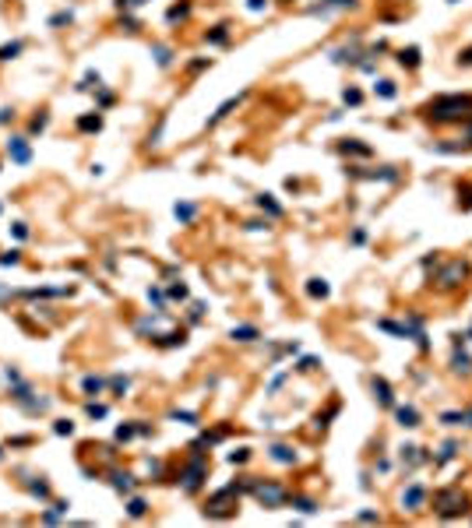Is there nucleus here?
I'll use <instances>...</instances> for the list:
<instances>
[{
    "label": "nucleus",
    "instance_id": "obj_18",
    "mask_svg": "<svg viewBox=\"0 0 472 528\" xmlns=\"http://www.w3.org/2000/svg\"><path fill=\"white\" fill-rule=\"evenodd\" d=\"M236 102H240V95H236V99H226V102H222V106L215 109V116L208 120V124H219V120H222L226 113H233V109H236Z\"/></svg>",
    "mask_w": 472,
    "mask_h": 528
},
{
    "label": "nucleus",
    "instance_id": "obj_32",
    "mask_svg": "<svg viewBox=\"0 0 472 528\" xmlns=\"http://www.w3.org/2000/svg\"><path fill=\"white\" fill-rule=\"evenodd\" d=\"M28 490H32L35 497H50V486H46V482H28Z\"/></svg>",
    "mask_w": 472,
    "mask_h": 528
},
{
    "label": "nucleus",
    "instance_id": "obj_10",
    "mask_svg": "<svg viewBox=\"0 0 472 528\" xmlns=\"http://www.w3.org/2000/svg\"><path fill=\"white\" fill-rule=\"evenodd\" d=\"M374 394H377V401H381V405H388V409L395 405V394H391V384H388L384 377H374Z\"/></svg>",
    "mask_w": 472,
    "mask_h": 528
},
{
    "label": "nucleus",
    "instance_id": "obj_21",
    "mask_svg": "<svg viewBox=\"0 0 472 528\" xmlns=\"http://www.w3.org/2000/svg\"><path fill=\"white\" fill-rule=\"evenodd\" d=\"M293 507L303 511V514H314V511H317V504H314L310 497H293Z\"/></svg>",
    "mask_w": 472,
    "mask_h": 528
},
{
    "label": "nucleus",
    "instance_id": "obj_35",
    "mask_svg": "<svg viewBox=\"0 0 472 528\" xmlns=\"http://www.w3.org/2000/svg\"><path fill=\"white\" fill-rule=\"evenodd\" d=\"M247 458H250V451H247V448H240V451H233V454H229V461H233V465H240V461H247Z\"/></svg>",
    "mask_w": 472,
    "mask_h": 528
},
{
    "label": "nucleus",
    "instance_id": "obj_41",
    "mask_svg": "<svg viewBox=\"0 0 472 528\" xmlns=\"http://www.w3.org/2000/svg\"><path fill=\"white\" fill-rule=\"evenodd\" d=\"M134 437V426H120V430H116V440H131Z\"/></svg>",
    "mask_w": 472,
    "mask_h": 528
},
{
    "label": "nucleus",
    "instance_id": "obj_44",
    "mask_svg": "<svg viewBox=\"0 0 472 528\" xmlns=\"http://www.w3.org/2000/svg\"><path fill=\"white\" fill-rule=\"evenodd\" d=\"M46 124H50V116H35V120H32V131H43Z\"/></svg>",
    "mask_w": 472,
    "mask_h": 528
},
{
    "label": "nucleus",
    "instance_id": "obj_50",
    "mask_svg": "<svg viewBox=\"0 0 472 528\" xmlns=\"http://www.w3.org/2000/svg\"><path fill=\"white\" fill-rule=\"evenodd\" d=\"M264 4H268V0H247V7H250V11H261Z\"/></svg>",
    "mask_w": 472,
    "mask_h": 528
},
{
    "label": "nucleus",
    "instance_id": "obj_38",
    "mask_svg": "<svg viewBox=\"0 0 472 528\" xmlns=\"http://www.w3.org/2000/svg\"><path fill=\"white\" fill-rule=\"evenodd\" d=\"M53 430H57V433H67V437H71V433H74V423H67V419H60V423H57Z\"/></svg>",
    "mask_w": 472,
    "mask_h": 528
},
{
    "label": "nucleus",
    "instance_id": "obj_37",
    "mask_svg": "<svg viewBox=\"0 0 472 528\" xmlns=\"http://www.w3.org/2000/svg\"><path fill=\"white\" fill-rule=\"evenodd\" d=\"M173 419H180V423H190V426L198 423V416H194V412H173Z\"/></svg>",
    "mask_w": 472,
    "mask_h": 528
},
{
    "label": "nucleus",
    "instance_id": "obj_34",
    "mask_svg": "<svg viewBox=\"0 0 472 528\" xmlns=\"http://www.w3.org/2000/svg\"><path fill=\"white\" fill-rule=\"evenodd\" d=\"M455 451H458V444H455V440H448V444H444V451H441V461L455 458Z\"/></svg>",
    "mask_w": 472,
    "mask_h": 528
},
{
    "label": "nucleus",
    "instance_id": "obj_48",
    "mask_svg": "<svg viewBox=\"0 0 472 528\" xmlns=\"http://www.w3.org/2000/svg\"><path fill=\"white\" fill-rule=\"evenodd\" d=\"M14 236H18V239H25V236H28V226H25V222H18V226H14Z\"/></svg>",
    "mask_w": 472,
    "mask_h": 528
},
{
    "label": "nucleus",
    "instance_id": "obj_45",
    "mask_svg": "<svg viewBox=\"0 0 472 528\" xmlns=\"http://www.w3.org/2000/svg\"><path fill=\"white\" fill-rule=\"evenodd\" d=\"M300 370H317V359H314V356H307V359L300 363Z\"/></svg>",
    "mask_w": 472,
    "mask_h": 528
},
{
    "label": "nucleus",
    "instance_id": "obj_8",
    "mask_svg": "<svg viewBox=\"0 0 472 528\" xmlns=\"http://www.w3.org/2000/svg\"><path fill=\"white\" fill-rule=\"evenodd\" d=\"M7 151H11V158L18 162V166H25V162L32 158V151H28V141H25V138H11V141H7Z\"/></svg>",
    "mask_w": 472,
    "mask_h": 528
},
{
    "label": "nucleus",
    "instance_id": "obj_12",
    "mask_svg": "<svg viewBox=\"0 0 472 528\" xmlns=\"http://www.w3.org/2000/svg\"><path fill=\"white\" fill-rule=\"evenodd\" d=\"M271 458H275V461H282V465H293V461H296V451H293V448H286V444H275V448H271Z\"/></svg>",
    "mask_w": 472,
    "mask_h": 528
},
{
    "label": "nucleus",
    "instance_id": "obj_36",
    "mask_svg": "<svg viewBox=\"0 0 472 528\" xmlns=\"http://www.w3.org/2000/svg\"><path fill=\"white\" fill-rule=\"evenodd\" d=\"M360 99H363V95H360L356 88H345V102H349V106H360Z\"/></svg>",
    "mask_w": 472,
    "mask_h": 528
},
{
    "label": "nucleus",
    "instance_id": "obj_23",
    "mask_svg": "<svg viewBox=\"0 0 472 528\" xmlns=\"http://www.w3.org/2000/svg\"><path fill=\"white\" fill-rule=\"evenodd\" d=\"M226 39H229V32H226V25H215V32H208V43H226Z\"/></svg>",
    "mask_w": 472,
    "mask_h": 528
},
{
    "label": "nucleus",
    "instance_id": "obj_51",
    "mask_svg": "<svg viewBox=\"0 0 472 528\" xmlns=\"http://www.w3.org/2000/svg\"><path fill=\"white\" fill-rule=\"evenodd\" d=\"M120 7H138V4H145V0H116Z\"/></svg>",
    "mask_w": 472,
    "mask_h": 528
},
{
    "label": "nucleus",
    "instance_id": "obj_28",
    "mask_svg": "<svg viewBox=\"0 0 472 528\" xmlns=\"http://www.w3.org/2000/svg\"><path fill=\"white\" fill-rule=\"evenodd\" d=\"M21 53V43H11V46H0V60H11Z\"/></svg>",
    "mask_w": 472,
    "mask_h": 528
},
{
    "label": "nucleus",
    "instance_id": "obj_16",
    "mask_svg": "<svg viewBox=\"0 0 472 528\" xmlns=\"http://www.w3.org/2000/svg\"><path fill=\"white\" fill-rule=\"evenodd\" d=\"M398 64H402V67H419V50H416V46L402 50V53H398Z\"/></svg>",
    "mask_w": 472,
    "mask_h": 528
},
{
    "label": "nucleus",
    "instance_id": "obj_15",
    "mask_svg": "<svg viewBox=\"0 0 472 528\" xmlns=\"http://www.w3.org/2000/svg\"><path fill=\"white\" fill-rule=\"evenodd\" d=\"M374 92H377L381 99H395V92H398V88H395V81H388V77H381V81H377V85H374Z\"/></svg>",
    "mask_w": 472,
    "mask_h": 528
},
{
    "label": "nucleus",
    "instance_id": "obj_31",
    "mask_svg": "<svg viewBox=\"0 0 472 528\" xmlns=\"http://www.w3.org/2000/svg\"><path fill=\"white\" fill-rule=\"evenodd\" d=\"M155 60H159L162 67H169V60H173V57H169V50H166V46H155Z\"/></svg>",
    "mask_w": 472,
    "mask_h": 528
},
{
    "label": "nucleus",
    "instance_id": "obj_29",
    "mask_svg": "<svg viewBox=\"0 0 472 528\" xmlns=\"http://www.w3.org/2000/svg\"><path fill=\"white\" fill-rule=\"evenodd\" d=\"M81 387H85L88 394H99V391H102V380H99V377H85V384H81Z\"/></svg>",
    "mask_w": 472,
    "mask_h": 528
},
{
    "label": "nucleus",
    "instance_id": "obj_4",
    "mask_svg": "<svg viewBox=\"0 0 472 528\" xmlns=\"http://www.w3.org/2000/svg\"><path fill=\"white\" fill-rule=\"evenodd\" d=\"M205 472H208V468H205V454L194 451V454H190V465H187V472H183V493H198Z\"/></svg>",
    "mask_w": 472,
    "mask_h": 528
},
{
    "label": "nucleus",
    "instance_id": "obj_49",
    "mask_svg": "<svg viewBox=\"0 0 472 528\" xmlns=\"http://www.w3.org/2000/svg\"><path fill=\"white\" fill-rule=\"evenodd\" d=\"M113 387H116V391H127V377H113Z\"/></svg>",
    "mask_w": 472,
    "mask_h": 528
},
{
    "label": "nucleus",
    "instance_id": "obj_19",
    "mask_svg": "<svg viewBox=\"0 0 472 528\" xmlns=\"http://www.w3.org/2000/svg\"><path fill=\"white\" fill-rule=\"evenodd\" d=\"M78 127H81V131H102V116L95 113V116H81V120H78Z\"/></svg>",
    "mask_w": 472,
    "mask_h": 528
},
{
    "label": "nucleus",
    "instance_id": "obj_46",
    "mask_svg": "<svg viewBox=\"0 0 472 528\" xmlns=\"http://www.w3.org/2000/svg\"><path fill=\"white\" fill-rule=\"evenodd\" d=\"M64 21H71V11H64V14H53V18H50V25H64Z\"/></svg>",
    "mask_w": 472,
    "mask_h": 528
},
{
    "label": "nucleus",
    "instance_id": "obj_39",
    "mask_svg": "<svg viewBox=\"0 0 472 528\" xmlns=\"http://www.w3.org/2000/svg\"><path fill=\"white\" fill-rule=\"evenodd\" d=\"M458 64H465V67H472V46H465V50L458 53Z\"/></svg>",
    "mask_w": 472,
    "mask_h": 528
},
{
    "label": "nucleus",
    "instance_id": "obj_2",
    "mask_svg": "<svg viewBox=\"0 0 472 528\" xmlns=\"http://www.w3.org/2000/svg\"><path fill=\"white\" fill-rule=\"evenodd\" d=\"M247 490H254V497H257L264 507H282V504L289 500L286 486H279V482H261V479H254V482H247Z\"/></svg>",
    "mask_w": 472,
    "mask_h": 528
},
{
    "label": "nucleus",
    "instance_id": "obj_47",
    "mask_svg": "<svg viewBox=\"0 0 472 528\" xmlns=\"http://www.w3.org/2000/svg\"><path fill=\"white\" fill-rule=\"evenodd\" d=\"M148 300H152L155 306H162V293H159V289H148Z\"/></svg>",
    "mask_w": 472,
    "mask_h": 528
},
{
    "label": "nucleus",
    "instance_id": "obj_5",
    "mask_svg": "<svg viewBox=\"0 0 472 528\" xmlns=\"http://www.w3.org/2000/svg\"><path fill=\"white\" fill-rule=\"evenodd\" d=\"M233 497H240V486H226V490H219L212 500H208V507H205V514H212V518H222V514H229V500Z\"/></svg>",
    "mask_w": 472,
    "mask_h": 528
},
{
    "label": "nucleus",
    "instance_id": "obj_13",
    "mask_svg": "<svg viewBox=\"0 0 472 528\" xmlns=\"http://www.w3.org/2000/svg\"><path fill=\"white\" fill-rule=\"evenodd\" d=\"M356 0H324L321 7H314V14H328V11H345V7H352Z\"/></svg>",
    "mask_w": 472,
    "mask_h": 528
},
{
    "label": "nucleus",
    "instance_id": "obj_43",
    "mask_svg": "<svg viewBox=\"0 0 472 528\" xmlns=\"http://www.w3.org/2000/svg\"><path fill=\"white\" fill-rule=\"evenodd\" d=\"M169 296H173V300H187V286H173Z\"/></svg>",
    "mask_w": 472,
    "mask_h": 528
},
{
    "label": "nucleus",
    "instance_id": "obj_26",
    "mask_svg": "<svg viewBox=\"0 0 472 528\" xmlns=\"http://www.w3.org/2000/svg\"><path fill=\"white\" fill-rule=\"evenodd\" d=\"M441 423H444V426H458V423H465V412H444Z\"/></svg>",
    "mask_w": 472,
    "mask_h": 528
},
{
    "label": "nucleus",
    "instance_id": "obj_42",
    "mask_svg": "<svg viewBox=\"0 0 472 528\" xmlns=\"http://www.w3.org/2000/svg\"><path fill=\"white\" fill-rule=\"evenodd\" d=\"M0 264H18V250H7V254H0Z\"/></svg>",
    "mask_w": 472,
    "mask_h": 528
},
{
    "label": "nucleus",
    "instance_id": "obj_33",
    "mask_svg": "<svg viewBox=\"0 0 472 528\" xmlns=\"http://www.w3.org/2000/svg\"><path fill=\"white\" fill-rule=\"evenodd\" d=\"M342 148H345V151H356V155H370V148H367V145H356V141H345Z\"/></svg>",
    "mask_w": 472,
    "mask_h": 528
},
{
    "label": "nucleus",
    "instance_id": "obj_22",
    "mask_svg": "<svg viewBox=\"0 0 472 528\" xmlns=\"http://www.w3.org/2000/svg\"><path fill=\"white\" fill-rule=\"evenodd\" d=\"M127 511H131V518H141V514H145V511H148V504H145V500H141V497H134V500H131V504H127Z\"/></svg>",
    "mask_w": 472,
    "mask_h": 528
},
{
    "label": "nucleus",
    "instance_id": "obj_52",
    "mask_svg": "<svg viewBox=\"0 0 472 528\" xmlns=\"http://www.w3.org/2000/svg\"><path fill=\"white\" fill-rule=\"evenodd\" d=\"M469 145H472V124H469Z\"/></svg>",
    "mask_w": 472,
    "mask_h": 528
},
{
    "label": "nucleus",
    "instance_id": "obj_3",
    "mask_svg": "<svg viewBox=\"0 0 472 528\" xmlns=\"http://www.w3.org/2000/svg\"><path fill=\"white\" fill-rule=\"evenodd\" d=\"M434 504H437V514L441 518H458L462 511H465V493L462 490H441L437 497H434Z\"/></svg>",
    "mask_w": 472,
    "mask_h": 528
},
{
    "label": "nucleus",
    "instance_id": "obj_20",
    "mask_svg": "<svg viewBox=\"0 0 472 528\" xmlns=\"http://www.w3.org/2000/svg\"><path fill=\"white\" fill-rule=\"evenodd\" d=\"M257 205H261V208H264L268 215H275V219L282 215V208H279V205H275V201H271V194H261V197H257Z\"/></svg>",
    "mask_w": 472,
    "mask_h": 528
},
{
    "label": "nucleus",
    "instance_id": "obj_30",
    "mask_svg": "<svg viewBox=\"0 0 472 528\" xmlns=\"http://www.w3.org/2000/svg\"><path fill=\"white\" fill-rule=\"evenodd\" d=\"M187 11H190V7H187V4H180V7H173L166 18H169V21H183V18H187Z\"/></svg>",
    "mask_w": 472,
    "mask_h": 528
},
{
    "label": "nucleus",
    "instance_id": "obj_11",
    "mask_svg": "<svg viewBox=\"0 0 472 528\" xmlns=\"http://www.w3.org/2000/svg\"><path fill=\"white\" fill-rule=\"evenodd\" d=\"M229 338H233V342H254V338H257V328H254V324H240V328L229 331Z\"/></svg>",
    "mask_w": 472,
    "mask_h": 528
},
{
    "label": "nucleus",
    "instance_id": "obj_24",
    "mask_svg": "<svg viewBox=\"0 0 472 528\" xmlns=\"http://www.w3.org/2000/svg\"><path fill=\"white\" fill-rule=\"evenodd\" d=\"M469 363H472V359H469L465 352H455V370H458V374H469V370H472Z\"/></svg>",
    "mask_w": 472,
    "mask_h": 528
},
{
    "label": "nucleus",
    "instance_id": "obj_7",
    "mask_svg": "<svg viewBox=\"0 0 472 528\" xmlns=\"http://www.w3.org/2000/svg\"><path fill=\"white\" fill-rule=\"evenodd\" d=\"M423 500H426V490H423V486H409V490L402 493V507H405V511H419Z\"/></svg>",
    "mask_w": 472,
    "mask_h": 528
},
{
    "label": "nucleus",
    "instance_id": "obj_53",
    "mask_svg": "<svg viewBox=\"0 0 472 528\" xmlns=\"http://www.w3.org/2000/svg\"><path fill=\"white\" fill-rule=\"evenodd\" d=\"M451 4H455V0H451Z\"/></svg>",
    "mask_w": 472,
    "mask_h": 528
},
{
    "label": "nucleus",
    "instance_id": "obj_14",
    "mask_svg": "<svg viewBox=\"0 0 472 528\" xmlns=\"http://www.w3.org/2000/svg\"><path fill=\"white\" fill-rule=\"evenodd\" d=\"M307 293H310L314 300H324V296H328V282H324V278H310V282H307Z\"/></svg>",
    "mask_w": 472,
    "mask_h": 528
},
{
    "label": "nucleus",
    "instance_id": "obj_25",
    "mask_svg": "<svg viewBox=\"0 0 472 528\" xmlns=\"http://www.w3.org/2000/svg\"><path fill=\"white\" fill-rule=\"evenodd\" d=\"M173 212H176V219H180V222H190V219H194V205H176Z\"/></svg>",
    "mask_w": 472,
    "mask_h": 528
},
{
    "label": "nucleus",
    "instance_id": "obj_6",
    "mask_svg": "<svg viewBox=\"0 0 472 528\" xmlns=\"http://www.w3.org/2000/svg\"><path fill=\"white\" fill-rule=\"evenodd\" d=\"M465 275H469V264H465V261H455V264H448V268H444V275H441L437 282H441V289H455Z\"/></svg>",
    "mask_w": 472,
    "mask_h": 528
},
{
    "label": "nucleus",
    "instance_id": "obj_17",
    "mask_svg": "<svg viewBox=\"0 0 472 528\" xmlns=\"http://www.w3.org/2000/svg\"><path fill=\"white\" fill-rule=\"evenodd\" d=\"M113 486H116V490H120V493H131V486H134V479H131L127 472H113Z\"/></svg>",
    "mask_w": 472,
    "mask_h": 528
},
{
    "label": "nucleus",
    "instance_id": "obj_40",
    "mask_svg": "<svg viewBox=\"0 0 472 528\" xmlns=\"http://www.w3.org/2000/svg\"><path fill=\"white\" fill-rule=\"evenodd\" d=\"M88 416H92V419H102V416H106V409H102V405H95V401H92V405H88Z\"/></svg>",
    "mask_w": 472,
    "mask_h": 528
},
{
    "label": "nucleus",
    "instance_id": "obj_1",
    "mask_svg": "<svg viewBox=\"0 0 472 528\" xmlns=\"http://www.w3.org/2000/svg\"><path fill=\"white\" fill-rule=\"evenodd\" d=\"M465 109H472V95H437L426 106V116L434 124H455V120L469 116Z\"/></svg>",
    "mask_w": 472,
    "mask_h": 528
},
{
    "label": "nucleus",
    "instance_id": "obj_9",
    "mask_svg": "<svg viewBox=\"0 0 472 528\" xmlns=\"http://www.w3.org/2000/svg\"><path fill=\"white\" fill-rule=\"evenodd\" d=\"M395 419L405 426V430H412V426H419V412L412 409V405H395Z\"/></svg>",
    "mask_w": 472,
    "mask_h": 528
},
{
    "label": "nucleus",
    "instance_id": "obj_27",
    "mask_svg": "<svg viewBox=\"0 0 472 528\" xmlns=\"http://www.w3.org/2000/svg\"><path fill=\"white\" fill-rule=\"evenodd\" d=\"M402 461H409V465H416V461H423V454H419V448H402Z\"/></svg>",
    "mask_w": 472,
    "mask_h": 528
}]
</instances>
